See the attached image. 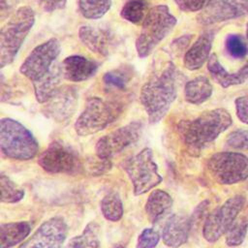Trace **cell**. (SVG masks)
<instances>
[{"label": "cell", "mask_w": 248, "mask_h": 248, "mask_svg": "<svg viewBox=\"0 0 248 248\" xmlns=\"http://www.w3.org/2000/svg\"><path fill=\"white\" fill-rule=\"evenodd\" d=\"M225 46L228 53L233 58H243L248 53V46L239 35H229L226 39Z\"/></svg>", "instance_id": "cell-32"}, {"label": "cell", "mask_w": 248, "mask_h": 248, "mask_svg": "<svg viewBox=\"0 0 248 248\" xmlns=\"http://www.w3.org/2000/svg\"><path fill=\"white\" fill-rule=\"evenodd\" d=\"M148 12V2L146 0H129L122 7L120 16L131 23L140 24L144 20Z\"/></svg>", "instance_id": "cell-26"}, {"label": "cell", "mask_w": 248, "mask_h": 248, "mask_svg": "<svg viewBox=\"0 0 248 248\" xmlns=\"http://www.w3.org/2000/svg\"><path fill=\"white\" fill-rule=\"evenodd\" d=\"M130 78L131 76L129 72L125 69H114L108 71L103 77L105 84L108 87H112L115 89H124Z\"/></svg>", "instance_id": "cell-31"}, {"label": "cell", "mask_w": 248, "mask_h": 248, "mask_svg": "<svg viewBox=\"0 0 248 248\" xmlns=\"http://www.w3.org/2000/svg\"><path fill=\"white\" fill-rule=\"evenodd\" d=\"M141 131V123L134 121L107 134L97 141L96 155L102 159L110 160L114 155L138 141Z\"/></svg>", "instance_id": "cell-12"}, {"label": "cell", "mask_w": 248, "mask_h": 248, "mask_svg": "<svg viewBox=\"0 0 248 248\" xmlns=\"http://www.w3.org/2000/svg\"><path fill=\"white\" fill-rule=\"evenodd\" d=\"M245 198L241 195H236L228 199L211 211L206 217L202 228L204 239L208 242H215L223 234L227 233L243 208Z\"/></svg>", "instance_id": "cell-9"}, {"label": "cell", "mask_w": 248, "mask_h": 248, "mask_svg": "<svg viewBox=\"0 0 248 248\" xmlns=\"http://www.w3.org/2000/svg\"><path fill=\"white\" fill-rule=\"evenodd\" d=\"M46 12H54L61 10L66 6L67 0H38Z\"/></svg>", "instance_id": "cell-37"}, {"label": "cell", "mask_w": 248, "mask_h": 248, "mask_svg": "<svg viewBox=\"0 0 248 248\" xmlns=\"http://www.w3.org/2000/svg\"><path fill=\"white\" fill-rule=\"evenodd\" d=\"M99 64L82 55L75 54L66 57L61 63L63 78L73 82L84 81L98 71Z\"/></svg>", "instance_id": "cell-17"}, {"label": "cell", "mask_w": 248, "mask_h": 248, "mask_svg": "<svg viewBox=\"0 0 248 248\" xmlns=\"http://www.w3.org/2000/svg\"><path fill=\"white\" fill-rule=\"evenodd\" d=\"M68 234V226L60 217L45 221L19 248H60Z\"/></svg>", "instance_id": "cell-14"}, {"label": "cell", "mask_w": 248, "mask_h": 248, "mask_svg": "<svg viewBox=\"0 0 248 248\" xmlns=\"http://www.w3.org/2000/svg\"><path fill=\"white\" fill-rule=\"evenodd\" d=\"M60 50V43L55 38L40 44L24 59L19 72L32 82L41 79L52 68L51 65L58 57Z\"/></svg>", "instance_id": "cell-10"}, {"label": "cell", "mask_w": 248, "mask_h": 248, "mask_svg": "<svg viewBox=\"0 0 248 248\" xmlns=\"http://www.w3.org/2000/svg\"><path fill=\"white\" fill-rule=\"evenodd\" d=\"M122 168L133 184L136 196L147 193L162 181V176L158 172V166L153 161V152L148 147L127 159Z\"/></svg>", "instance_id": "cell-7"}, {"label": "cell", "mask_w": 248, "mask_h": 248, "mask_svg": "<svg viewBox=\"0 0 248 248\" xmlns=\"http://www.w3.org/2000/svg\"><path fill=\"white\" fill-rule=\"evenodd\" d=\"M121 111L122 108L116 102L91 97L75 122V130L81 137L96 134L112 123Z\"/></svg>", "instance_id": "cell-6"}, {"label": "cell", "mask_w": 248, "mask_h": 248, "mask_svg": "<svg viewBox=\"0 0 248 248\" xmlns=\"http://www.w3.org/2000/svg\"><path fill=\"white\" fill-rule=\"evenodd\" d=\"M115 248H123V247H122V246H120V245H119V246H116V247H115Z\"/></svg>", "instance_id": "cell-39"}, {"label": "cell", "mask_w": 248, "mask_h": 248, "mask_svg": "<svg viewBox=\"0 0 248 248\" xmlns=\"http://www.w3.org/2000/svg\"><path fill=\"white\" fill-rule=\"evenodd\" d=\"M227 143L236 150H248V129H238L230 133Z\"/></svg>", "instance_id": "cell-33"}, {"label": "cell", "mask_w": 248, "mask_h": 248, "mask_svg": "<svg viewBox=\"0 0 248 248\" xmlns=\"http://www.w3.org/2000/svg\"><path fill=\"white\" fill-rule=\"evenodd\" d=\"M175 24L176 18L167 5L152 7L142 21L140 33L136 41L139 57H147L170 33Z\"/></svg>", "instance_id": "cell-4"}, {"label": "cell", "mask_w": 248, "mask_h": 248, "mask_svg": "<svg viewBox=\"0 0 248 248\" xmlns=\"http://www.w3.org/2000/svg\"><path fill=\"white\" fill-rule=\"evenodd\" d=\"M232 123L231 114L225 108L206 110L193 120H183L178 132L183 142L193 152L200 151L212 142Z\"/></svg>", "instance_id": "cell-2"}, {"label": "cell", "mask_w": 248, "mask_h": 248, "mask_svg": "<svg viewBox=\"0 0 248 248\" xmlns=\"http://www.w3.org/2000/svg\"><path fill=\"white\" fill-rule=\"evenodd\" d=\"M29 222H13L0 227V248H11L21 242L31 232Z\"/></svg>", "instance_id": "cell-23"}, {"label": "cell", "mask_w": 248, "mask_h": 248, "mask_svg": "<svg viewBox=\"0 0 248 248\" xmlns=\"http://www.w3.org/2000/svg\"><path fill=\"white\" fill-rule=\"evenodd\" d=\"M38 164L49 173L74 174L78 172L82 167L77 152L59 141L51 142L41 153Z\"/></svg>", "instance_id": "cell-11"}, {"label": "cell", "mask_w": 248, "mask_h": 248, "mask_svg": "<svg viewBox=\"0 0 248 248\" xmlns=\"http://www.w3.org/2000/svg\"><path fill=\"white\" fill-rule=\"evenodd\" d=\"M207 69L211 78L224 88L241 84L248 78V63L241 67L237 72L230 73L221 65L215 53L209 56L207 60Z\"/></svg>", "instance_id": "cell-20"}, {"label": "cell", "mask_w": 248, "mask_h": 248, "mask_svg": "<svg viewBox=\"0 0 248 248\" xmlns=\"http://www.w3.org/2000/svg\"><path fill=\"white\" fill-rule=\"evenodd\" d=\"M63 77L61 66H52L49 72L41 79L33 82L36 99L39 103L45 104L59 88Z\"/></svg>", "instance_id": "cell-22"}, {"label": "cell", "mask_w": 248, "mask_h": 248, "mask_svg": "<svg viewBox=\"0 0 248 248\" xmlns=\"http://www.w3.org/2000/svg\"><path fill=\"white\" fill-rule=\"evenodd\" d=\"M173 201L170 194L161 189L153 190L146 201L145 212L152 224L161 221L171 209Z\"/></svg>", "instance_id": "cell-21"}, {"label": "cell", "mask_w": 248, "mask_h": 248, "mask_svg": "<svg viewBox=\"0 0 248 248\" xmlns=\"http://www.w3.org/2000/svg\"><path fill=\"white\" fill-rule=\"evenodd\" d=\"M160 240V234L153 229H144L138 237L136 248H155Z\"/></svg>", "instance_id": "cell-34"}, {"label": "cell", "mask_w": 248, "mask_h": 248, "mask_svg": "<svg viewBox=\"0 0 248 248\" xmlns=\"http://www.w3.org/2000/svg\"><path fill=\"white\" fill-rule=\"evenodd\" d=\"M207 169L219 184H234L248 178V158L239 152H218L209 158Z\"/></svg>", "instance_id": "cell-8"}, {"label": "cell", "mask_w": 248, "mask_h": 248, "mask_svg": "<svg viewBox=\"0 0 248 248\" xmlns=\"http://www.w3.org/2000/svg\"><path fill=\"white\" fill-rule=\"evenodd\" d=\"M248 15V0H209L200 11L197 20L210 25Z\"/></svg>", "instance_id": "cell-13"}, {"label": "cell", "mask_w": 248, "mask_h": 248, "mask_svg": "<svg viewBox=\"0 0 248 248\" xmlns=\"http://www.w3.org/2000/svg\"><path fill=\"white\" fill-rule=\"evenodd\" d=\"M78 37L89 50L102 56L109 55L116 45L113 33L100 27L83 25L78 30Z\"/></svg>", "instance_id": "cell-16"}, {"label": "cell", "mask_w": 248, "mask_h": 248, "mask_svg": "<svg viewBox=\"0 0 248 248\" xmlns=\"http://www.w3.org/2000/svg\"><path fill=\"white\" fill-rule=\"evenodd\" d=\"M246 35H247V39H248V23H247V26H246Z\"/></svg>", "instance_id": "cell-38"}, {"label": "cell", "mask_w": 248, "mask_h": 248, "mask_svg": "<svg viewBox=\"0 0 248 248\" xmlns=\"http://www.w3.org/2000/svg\"><path fill=\"white\" fill-rule=\"evenodd\" d=\"M214 35L205 32L199 36L192 46L184 54V67L190 71L200 69L209 58Z\"/></svg>", "instance_id": "cell-19"}, {"label": "cell", "mask_w": 248, "mask_h": 248, "mask_svg": "<svg viewBox=\"0 0 248 248\" xmlns=\"http://www.w3.org/2000/svg\"><path fill=\"white\" fill-rule=\"evenodd\" d=\"M78 95L72 86L59 87L47 100L43 108V113L56 122H64L71 118L78 105Z\"/></svg>", "instance_id": "cell-15"}, {"label": "cell", "mask_w": 248, "mask_h": 248, "mask_svg": "<svg viewBox=\"0 0 248 248\" xmlns=\"http://www.w3.org/2000/svg\"><path fill=\"white\" fill-rule=\"evenodd\" d=\"M248 231V220L245 217L236 218L232 227L226 233V243L228 246L234 247L240 245Z\"/></svg>", "instance_id": "cell-30"}, {"label": "cell", "mask_w": 248, "mask_h": 248, "mask_svg": "<svg viewBox=\"0 0 248 248\" xmlns=\"http://www.w3.org/2000/svg\"><path fill=\"white\" fill-rule=\"evenodd\" d=\"M1 201L7 203H15L21 201L24 197V190L16 184L5 174H1Z\"/></svg>", "instance_id": "cell-29"}, {"label": "cell", "mask_w": 248, "mask_h": 248, "mask_svg": "<svg viewBox=\"0 0 248 248\" xmlns=\"http://www.w3.org/2000/svg\"><path fill=\"white\" fill-rule=\"evenodd\" d=\"M101 210L104 217L111 222L119 221L123 216V202L115 192L107 194L101 201Z\"/></svg>", "instance_id": "cell-27"}, {"label": "cell", "mask_w": 248, "mask_h": 248, "mask_svg": "<svg viewBox=\"0 0 248 248\" xmlns=\"http://www.w3.org/2000/svg\"><path fill=\"white\" fill-rule=\"evenodd\" d=\"M213 88L205 77H197L189 80L184 87L185 100L194 105H200L210 98Z\"/></svg>", "instance_id": "cell-24"}, {"label": "cell", "mask_w": 248, "mask_h": 248, "mask_svg": "<svg viewBox=\"0 0 248 248\" xmlns=\"http://www.w3.org/2000/svg\"><path fill=\"white\" fill-rule=\"evenodd\" d=\"M234 104L238 119L248 125V96H241L236 98Z\"/></svg>", "instance_id": "cell-36"}, {"label": "cell", "mask_w": 248, "mask_h": 248, "mask_svg": "<svg viewBox=\"0 0 248 248\" xmlns=\"http://www.w3.org/2000/svg\"><path fill=\"white\" fill-rule=\"evenodd\" d=\"M35 23V12L29 6L19 7L0 31V67L13 63L26 36Z\"/></svg>", "instance_id": "cell-3"}, {"label": "cell", "mask_w": 248, "mask_h": 248, "mask_svg": "<svg viewBox=\"0 0 248 248\" xmlns=\"http://www.w3.org/2000/svg\"><path fill=\"white\" fill-rule=\"evenodd\" d=\"M111 7V0H78V9L83 17L101 18Z\"/></svg>", "instance_id": "cell-28"}, {"label": "cell", "mask_w": 248, "mask_h": 248, "mask_svg": "<svg viewBox=\"0 0 248 248\" xmlns=\"http://www.w3.org/2000/svg\"><path fill=\"white\" fill-rule=\"evenodd\" d=\"M99 232V225L95 222H90L82 233L73 237L65 248H98L100 246Z\"/></svg>", "instance_id": "cell-25"}, {"label": "cell", "mask_w": 248, "mask_h": 248, "mask_svg": "<svg viewBox=\"0 0 248 248\" xmlns=\"http://www.w3.org/2000/svg\"><path fill=\"white\" fill-rule=\"evenodd\" d=\"M178 87L179 74L171 62L143 84L140 99L148 115L149 123H158L167 114L176 99Z\"/></svg>", "instance_id": "cell-1"}, {"label": "cell", "mask_w": 248, "mask_h": 248, "mask_svg": "<svg viewBox=\"0 0 248 248\" xmlns=\"http://www.w3.org/2000/svg\"><path fill=\"white\" fill-rule=\"evenodd\" d=\"M192 220L182 215H172L166 223L162 239L165 245L178 248L187 242L192 227Z\"/></svg>", "instance_id": "cell-18"}, {"label": "cell", "mask_w": 248, "mask_h": 248, "mask_svg": "<svg viewBox=\"0 0 248 248\" xmlns=\"http://www.w3.org/2000/svg\"><path fill=\"white\" fill-rule=\"evenodd\" d=\"M176 6L183 12L193 13L202 11L209 0H173Z\"/></svg>", "instance_id": "cell-35"}, {"label": "cell", "mask_w": 248, "mask_h": 248, "mask_svg": "<svg viewBox=\"0 0 248 248\" xmlns=\"http://www.w3.org/2000/svg\"><path fill=\"white\" fill-rule=\"evenodd\" d=\"M0 147L6 157L20 161L34 158L39 151V143L33 134L9 117L2 118L0 122Z\"/></svg>", "instance_id": "cell-5"}]
</instances>
